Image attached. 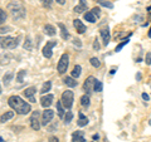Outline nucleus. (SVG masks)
<instances>
[{
  "mask_svg": "<svg viewBox=\"0 0 151 142\" xmlns=\"http://www.w3.org/2000/svg\"><path fill=\"white\" fill-rule=\"evenodd\" d=\"M9 106H10L14 111L19 115H27V113H29L32 107L28 102H25L23 98H20L19 96H12L9 98Z\"/></svg>",
  "mask_w": 151,
  "mask_h": 142,
  "instance_id": "1",
  "label": "nucleus"
},
{
  "mask_svg": "<svg viewBox=\"0 0 151 142\" xmlns=\"http://www.w3.org/2000/svg\"><path fill=\"white\" fill-rule=\"evenodd\" d=\"M8 11L12 14V16L17 20H20L25 16L27 10L24 5L20 3V1H10L8 4Z\"/></svg>",
  "mask_w": 151,
  "mask_h": 142,
  "instance_id": "2",
  "label": "nucleus"
},
{
  "mask_svg": "<svg viewBox=\"0 0 151 142\" xmlns=\"http://www.w3.org/2000/svg\"><path fill=\"white\" fill-rule=\"evenodd\" d=\"M19 43V37H0V45L5 49H14Z\"/></svg>",
  "mask_w": 151,
  "mask_h": 142,
  "instance_id": "3",
  "label": "nucleus"
},
{
  "mask_svg": "<svg viewBox=\"0 0 151 142\" xmlns=\"http://www.w3.org/2000/svg\"><path fill=\"white\" fill-rule=\"evenodd\" d=\"M73 98H74V94L72 91H65L63 92L62 94V99H60V102H62V105L65 107V108H69L73 106Z\"/></svg>",
  "mask_w": 151,
  "mask_h": 142,
  "instance_id": "4",
  "label": "nucleus"
},
{
  "mask_svg": "<svg viewBox=\"0 0 151 142\" xmlns=\"http://www.w3.org/2000/svg\"><path fill=\"white\" fill-rule=\"evenodd\" d=\"M68 60H69L68 54H63L62 57H60L59 63H58V67H57V69H58V73H59V74H63L64 72H67L68 63H69Z\"/></svg>",
  "mask_w": 151,
  "mask_h": 142,
  "instance_id": "5",
  "label": "nucleus"
},
{
  "mask_svg": "<svg viewBox=\"0 0 151 142\" xmlns=\"http://www.w3.org/2000/svg\"><path fill=\"white\" fill-rule=\"evenodd\" d=\"M94 82H96V78L92 77V75H89V77L86 79L84 84H83V88H84V91H86V93L88 94V96L92 93V89L94 87Z\"/></svg>",
  "mask_w": 151,
  "mask_h": 142,
  "instance_id": "6",
  "label": "nucleus"
},
{
  "mask_svg": "<svg viewBox=\"0 0 151 142\" xmlns=\"http://www.w3.org/2000/svg\"><path fill=\"white\" fill-rule=\"evenodd\" d=\"M30 126H32V128L33 130H35L38 131L40 128V122H39V112L35 111V112H33V115L30 117Z\"/></svg>",
  "mask_w": 151,
  "mask_h": 142,
  "instance_id": "7",
  "label": "nucleus"
},
{
  "mask_svg": "<svg viewBox=\"0 0 151 142\" xmlns=\"http://www.w3.org/2000/svg\"><path fill=\"white\" fill-rule=\"evenodd\" d=\"M54 45H57L55 40H49L48 43L45 44V47L43 48V55L45 57V58H50L52 57V49H53Z\"/></svg>",
  "mask_w": 151,
  "mask_h": 142,
  "instance_id": "8",
  "label": "nucleus"
},
{
  "mask_svg": "<svg viewBox=\"0 0 151 142\" xmlns=\"http://www.w3.org/2000/svg\"><path fill=\"white\" fill-rule=\"evenodd\" d=\"M54 116V112L52 110H45L43 112V115H42V125H48L49 122L52 121V118Z\"/></svg>",
  "mask_w": 151,
  "mask_h": 142,
  "instance_id": "9",
  "label": "nucleus"
},
{
  "mask_svg": "<svg viewBox=\"0 0 151 142\" xmlns=\"http://www.w3.org/2000/svg\"><path fill=\"white\" fill-rule=\"evenodd\" d=\"M53 99H54V97L52 96V94H45V96H43L40 98V105L43 106L44 108H47V107H49L52 105Z\"/></svg>",
  "mask_w": 151,
  "mask_h": 142,
  "instance_id": "10",
  "label": "nucleus"
},
{
  "mask_svg": "<svg viewBox=\"0 0 151 142\" xmlns=\"http://www.w3.org/2000/svg\"><path fill=\"white\" fill-rule=\"evenodd\" d=\"M73 25H74V28H76V30H77V33H79V34H82V33H84L86 32V25L83 24V23L79 20V19H74L73 20Z\"/></svg>",
  "mask_w": 151,
  "mask_h": 142,
  "instance_id": "11",
  "label": "nucleus"
},
{
  "mask_svg": "<svg viewBox=\"0 0 151 142\" xmlns=\"http://www.w3.org/2000/svg\"><path fill=\"white\" fill-rule=\"evenodd\" d=\"M101 38L103 40V44L107 45L108 43H110V29L108 28H102L101 29Z\"/></svg>",
  "mask_w": 151,
  "mask_h": 142,
  "instance_id": "12",
  "label": "nucleus"
},
{
  "mask_svg": "<svg viewBox=\"0 0 151 142\" xmlns=\"http://www.w3.org/2000/svg\"><path fill=\"white\" fill-rule=\"evenodd\" d=\"M35 92H37V89H35V87H29V88H27L24 92L25 94V97H28L30 99V102H35V98H34V94H35Z\"/></svg>",
  "mask_w": 151,
  "mask_h": 142,
  "instance_id": "13",
  "label": "nucleus"
},
{
  "mask_svg": "<svg viewBox=\"0 0 151 142\" xmlns=\"http://www.w3.org/2000/svg\"><path fill=\"white\" fill-rule=\"evenodd\" d=\"M72 142H84L83 132H81V131L73 132V135H72Z\"/></svg>",
  "mask_w": 151,
  "mask_h": 142,
  "instance_id": "14",
  "label": "nucleus"
},
{
  "mask_svg": "<svg viewBox=\"0 0 151 142\" xmlns=\"http://www.w3.org/2000/svg\"><path fill=\"white\" fill-rule=\"evenodd\" d=\"M87 123H88V118L81 112V113H79V116H78V122H77V125H78L79 127H83V126H86Z\"/></svg>",
  "mask_w": 151,
  "mask_h": 142,
  "instance_id": "15",
  "label": "nucleus"
},
{
  "mask_svg": "<svg viewBox=\"0 0 151 142\" xmlns=\"http://www.w3.org/2000/svg\"><path fill=\"white\" fill-rule=\"evenodd\" d=\"M44 33L49 37H53V35H55V28L53 25H50V24H47L44 27Z\"/></svg>",
  "mask_w": 151,
  "mask_h": 142,
  "instance_id": "16",
  "label": "nucleus"
},
{
  "mask_svg": "<svg viewBox=\"0 0 151 142\" xmlns=\"http://www.w3.org/2000/svg\"><path fill=\"white\" fill-rule=\"evenodd\" d=\"M58 27H59V29H60V37H62L63 39H68L69 34H68V30L65 29L64 24H62V23H58Z\"/></svg>",
  "mask_w": 151,
  "mask_h": 142,
  "instance_id": "17",
  "label": "nucleus"
},
{
  "mask_svg": "<svg viewBox=\"0 0 151 142\" xmlns=\"http://www.w3.org/2000/svg\"><path fill=\"white\" fill-rule=\"evenodd\" d=\"M84 19H86L87 22H91V23H96L97 20V16L94 15V14L92 11H87L86 14H84Z\"/></svg>",
  "mask_w": 151,
  "mask_h": 142,
  "instance_id": "18",
  "label": "nucleus"
},
{
  "mask_svg": "<svg viewBox=\"0 0 151 142\" xmlns=\"http://www.w3.org/2000/svg\"><path fill=\"white\" fill-rule=\"evenodd\" d=\"M64 83L67 84L68 87H76L77 86V82H76V79L73 78V77H65V79H64Z\"/></svg>",
  "mask_w": 151,
  "mask_h": 142,
  "instance_id": "19",
  "label": "nucleus"
},
{
  "mask_svg": "<svg viewBox=\"0 0 151 142\" xmlns=\"http://www.w3.org/2000/svg\"><path fill=\"white\" fill-rule=\"evenodd\" d=\"M13 116H14V112H5L1 117H0V122H1V123H4V122H6L8 120L13 118Z\"/></svg>",
  "mask_w": 151,
  "mask_h": 142,
  "instance_id": "20",
  "label": "nucleus"
},
{
  "mask_svg": "<svg viewBox=\"0 0 151 142\" xmlns=\"http://www.w3.org/2000/svg\"><path fill=\"white\" fill-rule=\"evenodd\" d=\"M81 70H82L81 65H74V68L72 70V77L73 78H78L79 75H81Z\"/></svg>",
  "mask_w": 151,
  "mask_h": 142,
  "instance_id": "21",
  "label": "nucleus"
},
{
  "mask_svg": "<svg viewBox=\"0 0 151 142\" xmlns=\"http://www.w3.org/2000/svg\"><path fill=\"white\" fill-rule=\"evenodd\" d=\"M57 112H58V116H59L60 118H63V116H64V110H63L62 102H57Z\"/></svg>",
  "mask_w": 151,
  "mask_h": 142,
  "instance_id": "22",
  "label": "nucleus"
},
{
  "mask_svg": "<svg viewBox=\"0 0 151 142\" xmlns=\"http://www.w3.org/2000/svg\"><path fill=\"white\" fill-rule=\"evenodd\" d=\"M81 105L83 107H88L89 106V96L88 94H84V96L81 97Z\"/></svg>",
  "mask_w": 151,
  "mask_h": 142,
  "instance_id": "23",
  "label": "nucleus"
},
{
  "mask_svg": "<svg viewBox=\"0 0 151 142\" xmlns=\"http://www.w3.org/2000/svg\"><path fill=\"white\" fill-rule=\"evenodd\" d=\"M86 9H87V4L79 3V5H77L74 8V11L76 13H83V11H86Z\"/></svg>",
  "mask_w": 151,
  "mask_h": 142,
  "instance_id": "24",
  "label": "nucleus"
},
{
  "mask_svg": "<svg viewBox=\"0 0 151 142\" xmlns=\"http://www.w3.org/2000/svg\"><path fill=\"white\" fill-rule=\"evenodd\" d=\"M102 88H103L102 82H100V80L96 79V82H94V87H93V91L96 92V93H98V92H102Z\"/></svg>",
  "mask_w": 151,
  "mask_h": 142,
  "instance_id": "25",
  "label": "nucleus"
},
{
  "mask_svg": "<svg viewBox=\"0 0 151 142\" xmlns=\"http://www.w3.org/2000/svg\"><path fill=\"white\" fill-rule=\"evenodd\" d=\"M50 87H52V83H50V82H45V83L43 84V87H42L40 93H42V94H44V93H47V92H49Z\"/></svg>",
  "mask_w": 151,
  "mask_h": 142,
  "instance_id": "26",
  "label": "nucleus"
},
{
  "mask_svg": "<svg viewBox=\"0 0 151 142\" xmlns=\"http://www.w3.org/2000/svg\"><path fill=\"white\" fill-rule=\"evenodd\" d=\"M129 42H130V38H126V39L125 40H122V43H120L119 45H117L116 47V49H115V52H120L122 48H124V47L127 44V43H129Z\"/></svg>",
  "mask_w": 151,
  "mask_h": 142,
  "instance_id": "27",
  "label": "nucleus"
},
{
  "mask_svg": "<svg viewBox=\"0 0 151 142\" xmlns=\"http://www.w3.org/2000/svg\"><path fill=\"white\" fill-rule=\"evenodd\" d=\"M14 77V74L12 73V72H9V73H6L5 75H4V78H3V80H4V84H5V86H6V84L9 83V82H10V79Z\"/></svg>",
  "mask_w": 151,
  "mask_h": 142,
  "instance_id": "28",
  "label": "nucleus"
},
{
  "mask_svg": "<svg viewBox=\"0 0 151 142\" xmlns=\"http://www.w3.org/2000/svg\"><path fill=\"white\" fill-rule=\"evenodd\" d=\"M6 20V13L3 10V9H0V25L3 24V23H5Z\"/></svg>",
  "mask_w": 151,
  "mask_h": 142,
  "instance_id": "29",
  "label": "nucleus"
},
{
  "mask_svg": "<svg viewBox=\"0 0 151 142\" xmlns=\"http://www.w3.org/2000/svg\"><path fill=\"white\" fill-rule=\"evenodd\" d=\"M73 118V113L72 112H65V117H64V122L65 123H69Z\"/></svg>",
  "mask_w": 151,
  "mask_h": 142,
  "instance_id": "30",
  "label": "nucleus"
},
{
  "mask_svg": "<svg viewBox=\"0 0 151 142\" xmlns=\"http://www.w3.org/2000/svg\"><path fill=\"white\" fill-rule=\"evenodd\" d=\"M100 4H101L102 6H106L108 9H112L113 8V4L110 3V1H106V0H100Z\"/></svg>",
  "mask_w": 151,
  "mask_h": 142,
  "instance_id": "31",
  "label": "nucleus"
},
{
  "mask_svg": "<svg viewBox=\"0 0 151 142\" xmlns=\"http://www.w3.org/2000/svg\"><path fill=\"white\" fill-rule=\"evenodd\" d=\"M89 62H91V64L93 65V67H96V68H98L101 65V63H100V60H98L97 58H91V60H89Z\"/></svg>",
  "mask_w": 151,
  "mask_h": 142,
  "instance_id": "32",
  "label": "nucleus"
},
{
  "mask_svg": "<svg viewBox=\"0 0 151 142\" xmlns=\"http://www.w3.org/2000/svg\"><path fill=\"white\" fill-rule=\"evenodd\" d=\"M24 75H25V70H20V72H19L18 77H17V80H18L19 83L23 82V78H24Z\"/></svg>",
  "mask_w": 151,
  "mask_h": 142,
  "instance_id": "33",
  "label": "nucleus"
},
{
  "mask_svg": "<svg viewBox=\"0 0 151 142\" xmlns=\"http://www.w3.org/2000/svg\"><path fill=\"white\" fill-rule=\"evenodd\" d=\"M40 1H42V5H43L44 8H50L52 3H53L52 0H40Z\"/></svg>",
  "mask_w": 151,
  "mask_h": 142,
  "instance_id": "34",
  "label": "nucleus"
},
{
  "mask_svg": "<svg viewBox=\"0 0 151 142\" xmlns=\"http://www.w3.org/2000/svg\"><path fill=\"white\" fill-rule=\"evenodd\" d=\"M145 62L147 65H151V52L146 53V57H145Z\"/></svg>",
  "mask_w": 151,
  "mask_h": 142,
  "instance_id": "35",
  "label": "nucleus"
},
{
  "mask_svg": "<svg viewBox=\"0 0 151 142\" xmlns=\"http://www.w3.org/2000/svg\"><path fill=\"white\" fill-rule=\"evenodd\" d=\"M24 48L32 49V40H30V38H27V42L24 43Z\"/></svg>",
  "mask_w": 151,
  "mask_h": 142,
  "instance_id": "36",
  "label": "nucleus"
},
{
  "mask_svg": "<svg viewBox=\"0 0 151 142\" xmlns=\"http://www.w3.org/2000/svg\"><path fill=\"white\" fill-rule=\"evenodd\" d=\"M91 11H92V13H93V14H94V15H96L97 18L101 15V9H100V8H93Z\"/></svg>",
  "mask_w": 151,
  "mask_h": 142,
  "instance_id": "37",
  "label": "nucleus"
},
{
  "mask_svg": "<svg viewBox=\"0 0 151 142\" xmlns=\"http://www.w3.org/2000/svg\"><path fill=\"white\" fill-rule=\"evenodd\" d=\"M93 49H96V50L100 49V44H98V40L97 39L94 40V43H93Z\"/></svg>",
  "mask_w": 151,
  "mask_h": 142,
  "instance_id": "38",
  "label": "nucleus"
},
{
  "mask_svg": "<svg viewBox=\"0 0 151 142\" xmlns=\"http://www.w3.org/2000/svg\"><path fill=\"white\" fill-rule=\"evenodd\" d=\"M8 30H10V28H0V33H1V34H4V33H8Z\"/></svg>",
  "mask_w": 151,
  "mask_h": 142,
  "instance_id": "39",
  "label": "nucleus"
},
{
  "mask_svg": "<svg viewBox=\"0 0 151 142\" xmlns=\"http://www.w3.org/2000/svg\"><path fill=\"white\" fill-rule=\"evenodd\" d=\"M49 142H58V138L54 136H52V137H49Z\"/></svg>",
  "mask_w": 151,
  "mask_h": 142,
  "instance_id": "40",
  "label": "nucleus"
},
{
  "mask_svg": "<svg viewBox=\"0 0 151 142\" xmlns=\"http://www.w3.org/2000/svg\"><path fill=\"white\" fill-rule=\"evenodd\" d=\"M142 98L145 99V101H149L150 97H149V94H146V93H142Z\"/></svg>",
  "mask_w": 151,
  "mask_h": 142,
  "instance_id": "41",
  "label": "nucleus"
},
{
  "mask_svg": "<svg viewBox=\"0 0 151 142\" xmlns=\"http://www.w3.org/2000/svg\"><path fill=\"white\" fill-rule=\"evenodd\" d=\"M58 4H60V5H63V4H65V0H55Z\"/></svg>",
  "mask_w": 151,
  "mask_h": 142,
  "instance_id": "42",
  "label": "nucleus"
},
{
  "mask_svg": "<svg viewBox=\"0 0 151 142\" xmlns=\"http://www.w3.org/2000/svg\"><path fill=\"white\" fill-rule=\"evenodd\" d=\"M73 43H74V44H77L78 47H81V43H79V40H78V39H74Z\"/></svg>",
  "mask_w": 151,
  "mask_h": 142,
  "instance_id": "43",
  "label": "nucleus"
},
{
  "mask_svg": "<svg viewBox=\"0 0 151 142\" xmlns=\"http://www.w3.org/2000/svg\"><path fill=\"white\" fill-rule=\"evenodd\" d=\"M149 38H151V28H150V30H149Z\"/></svg>",
  "mask_w": 151,
  "mask_h": 142,
  "instance_id": "44",
  "label": "nucleus"
},
{
  "mask_svg": "<svg viewBox=\"0 0 151 142\" xmlns=\"http://www.w3.org/2000/svg\"><path fill=\"white\" fill-rule=\"evenodd\" d=\"M0 94H1V87H0Z\"/></svg>",
  "mask_w": 151,
  "mask_h": 142,
  "instance_id": "45",
  "label": "nucleus"
}]
</instances>
